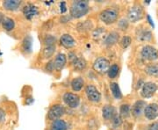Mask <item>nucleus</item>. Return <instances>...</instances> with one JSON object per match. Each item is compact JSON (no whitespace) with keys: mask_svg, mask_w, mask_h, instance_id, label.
I'll return each instance as SVG.
<instances>
[{"mask_svg":"<svg viewBox=\"0 0 158 130\" xmlns=\"http://www.w3.org/2000/svg\"><path fill=\"white\" fill-rule=\"evenodd\" d=\"M2 26H3V28L5 29L6 31H11L13 30L15 27V21L11 19V18L6 17L4 21L2 23Z\"/></svg>","mask_w":158,"mask_h":130,"instance_id":"obj_24","label":"nucleus"},{"mask_svg":"<svg viewBox=\"0 0 158 130\" xmlns=\"http://www.w3.org/2000/svg\"><path fill=\"white\" fill-rule=\"evenodd\" d=\"M130 111L131 108L128 104H123L120 106L119 108V113H120V116L123 118H127L130 116Z\"/></svg>","mask_w":158,"mask_h":130,"instance_id":"obj_28","label":"nucleus"},{"mask_svg":"<svg viewBox=\"0 0 158 130\" xmlns=\"http://www.w3.org/2000/svg\"><path fill=\"white\" fill-rule=\"evenodd\" d=\"M112 120H113V128H118L120 126V124H121V119L118 115H116Z\"/></svg>","mask_w":158,"mask_h":130,"instance_id":"obj_34","label":"nucleus"},{"mask_svg":"<svg viewBox=\"0 0 158 130\" xmlns=\"http://www.w3.org/2000/svg\"><path fill=\"white\" fill-rule=\"evenodd\" d=\"M54 62H55V68H56V69L58 70V71H60L66 65L67 57L63 53H59V54H57L56 57H55Z\"/></svg>","mask_w":158,"mask_h":130,"instance_id":"obj_15","label":"nucleus"},{"mask_svg":"<svg viewBox=\"0 0 158 130\" xmlns=\"http://www.w3.org/2000/svg\"><path fill=\"white\" fill-rule=\"evenodd\" d=\"M5 16H4V13H2V12H0V24H2L3 21H4V19H5Z\"/></svg>","mask_w":158,"mask_h":130,"instance_id":"obj_39","label":"nucleus"},{"mask_svg":"<svg viewBox=\"0 0 158 130\" xmlns=\"http://www.w3.org/2000/svg\"><path fill=\"white\" fill-rule=\"evenodd\" d=\"M104 34H105V30H104V29L97 28L96 30H94L92 36H93V38H94L95 40H99L100 38L103 37Z\"/></svg>","mask_w":158,"mask_h":130,"instance_id":"obj_31","label":"nucleus"},{"mask_svg":"<svg viewBox=\"0 0 158 130\" xmlns=\"http://www.w3.org/2000/svg\"><path fill=\"white\" fill-rule=\"evenodd\" d=\"M145 72L152 77H158V63L149 64L145 69Z\"/></svg>","mask_w":158,"mask_h":130,"instance_id":"obj_26","label":"nucleus"},{"mask_svg":"<svg viewBox=\"0 0 158 130\" xmlns=\"http://www.w3.org/2000/svg\"><path fill=\"white\" fill-rule=\"evenodd\" d=\"M102 115H103V118L106 120H113L117 115L115 107L112 105H106L102 109Z\"/></svg>","mask_w":158,"mask_h":130,"instance_id":"obj_12","label":"nucleus"},{"mask_svg":"<svg viewBox=\"0 0 158 130\" xmlns=\"http://www.w3.org/2000/svg\"><path fill=\"white\" fill-rule=\"evenodd\" d=\"M64 103L70 108H77L80 104V97L72 92H66L62 97Z\"/></svg>","mask_w":158,"mask_h":130,"instance_id":"obj_8","label":"nucleus"},{"mask_svg":"<svg viewBox=\"0 0 158 130\" xmlns=\"http://www.w3.org/2000/svg\"><path fill=\"white\" fill-rule=\"evenodd\" d=\"M64 113H65V109L62 105L56 104L49 108V110L48 112V118L50 120L55 121L56 120L60 119Z\"/></svg>","mask_w":158,"mask_h":130,"instance_id":"obj_6","label":"nucleus"},{"mask_svg":"<svg viewBox=\"0 0 158 130\" xmlns=\"http://www.w3.org/2000/svg\"><path fill=\"white\" fill-rule=\"evenodd\" d=\"M148 130H158V122H154L148 128Z\"/></svg>","mask_w":158,"mask_h":130,"instance_id":"obj_35","label":"nucleus"},{"mask_svg":"<svg viewBox=\"0 0 158 130\" xmlns=\"http://www.w3.org/2000/svg\"><path fill=\"white\" fill-rule=\"evenodd\" d=\"M110 89L112 91V94L113 96L116 99H120L122 98V93H121V90L119 88V85L118 83H111L110 84Z\"/></svg>","mask_w":158,"mask_h":130,"instance_id":"obj_22","label":"nucleus"},{"mask_svg":"<svg viewBox=\"0 0 158 130\" xmlns=\"http://www.w3.org/2000/svg\"><path fill=\"white\" fill-rule=\"evenodd\" d=\"M89 9L90 7L87 1H74L70 6V15L76 19L82 18L88 13Z\"/></svg>","mask_w":158,"mask_h":130,"instance_id":"obj_1","label":"nucleus"},{"mask_svg":"<svg viewBox=\"0 0 158 130\" xmlns=\"http://www.w3.org/2000/svg\"><path fill=\"white\" fill-rule=\"evenodd\" d=\"M5 116H6L5 112H4L3 110H1V109H0V121H2L3 120L5 119Z\"/></svg>","mask_w":158,"mask_h":130,"instance_id":"obj_37","label":"nucleus"},{"mask_svg":"<svg viewBox=\"0 0 158 130\" xmlns=\"http://www.w3.org/2000/svg\"><path fill=\"white\" fill-rule=\"evenodd\" d=\"M119 40V34L117 32H112L106 36L105 40V44L107 46L115 45Z\"/></svg>","mask_w":158,"mask_h":130,"instance_id":"obj_20","label":"nucleus"},{"mask_svg":"<svg viewBox=\"0 0 158 130\" xmlns=\"http://www.w3.org/2000/svg\"><path fill=\"white\" fill-rule=\"evenodd\" d=\"M146 102L143 100H138L136 101L134 106L132 107V114L135 117H140L141 115L142 112H144V109L146 107Z\"/></svg>","mask_w":158,"mask_h":130,"instance_id":"obj_13","label":"nucleus"},{"mask_svg":"<svg viewBox=\"0 0 158 130\" xmlns=\"http://www.w3.org/2000/svg\"><path fill=\"white\" fill-rule=\"evenodd\" d=\"M144 115L148 120H155L158 116V105L157 104H150L148 105L144 109Z\"/></svg>","mask_w":158,"mask_h":130,"instance_id":"obj_11","label":"nucleus"},{"mask_svg":"<svg viewBox=\"0 0 158 130\" xmlns=\"http://www.w3.org/2000/svg\"><path fill=\"white\" fill-rule=\"evenodd\" d=\"M56 52V45L53 46H45L42 51V57L45 59H48L53 57V55Z\"/></svg>","mask_w":158,"mask_h":130,"instance_id":"obj_25","label":"nucleus"},{"mask_svg":"<svg viewBox=\"0 0 158 130\" xmlns=\"http://www.w3.org/2000/svg\"><path fill=\"white\" fill-rule=\"evenodd\" d=\"M118 27L121 29V30H127V28L128 27V22L126 19H122L119 20L118 22Z\"/></svg>","mask_w":158,"mask_h":130,"instance_id":"obj_32","label":"nucleus"},{"mask_svg":"<svg viewBox=\"0 0 158 130\" xmlns=\"http://www.w3.org/2000/svg\"><path fill=\"white\" fill-rule=\"evenodd\" d=\"M21 4H22V2L19 0H6V1L3 2V7L6 11H17L20 7Z\"/></svg>","mask_w":158,"mask_h":130,"instance_id":"obj_16","label":"nucleus"},{"mask_svg":"<svg viewBox=\"0 0 158 130\" xmlns=\"http://www.w3.org/2000/svg\"><path fill=\"white\" fill-rule=\"evenodd\" d=\"M99 17L102 22H104L106 25H112L117 21L118 11L114 8H107L100 12Z\"/></svg>","mask_w":158,"mask_h":130,"instance_id":"obj_2","label":"nucleus"},{"mask_svg":"<svg viewBox=\"0 0 158 130\" xmlns=\"http://www.w3.org/2000/svg\"><path fill=\"white\" fill-rule=\"evenodd\" d=\"M45 69L47 70V71H49V72H52L54 69H56V68H55V62H54V60H51V61H49V62L46 64Z\"/></svg>","mask_w":158,"mask_h":130,"instance_id":"obj_33","label":"nucleus"},{"mask_svg":"<svg viewBox=\"0 0 158 130\" xmlns=\"http://www.w3.org/2000/svg\"><path fill=\"white\" fill-rule=\"evenodd\" d=\"M136 35H137V39L141 40V41H148V40H151V38H152L151 32L145 28L138 29Z\"/></svg>","mask_w":158,"mask_h":130,"instance_id":"obj_18","label":"nucleus"},{"mask_svg":"<svg viewBox=\"0 0 158 130\" xmlns=\"http://www.w3.org/2000/svg\"><path fill=\"white\" fill-rule=\"evenodd\" d=\"M51 130H67V124L63 120H56L52 122Z\"/></svg>","mask_w":158,"mask_h":130,"instance_id":"obj_23","label":"nucleus"},{"mask_svg":"<svg viewBox=\"0 0 158 130\" xmlns=\"http://www.w3.org/2000/svg\"><path fill=\"white\" fill-rule=\"evenodd\" d=\"M85 93L87 99L90 102L93 103H98L101 100V93L100 91L98 90L95 85H88L85 87Z\"/></svg>","mask_w":158,"mask_h":130,"instance_id":"obj_5","label":"nucleus"},{"mask_svg":"<svg viewBox=\"0 0 158 130\" xmlns=\"http://www.w3.org/2000/svg\"><path fill=\"white\" fill-rule=\"evenodd\" d=\"M84 86H85V80L81 77L75 78L71 81V88L74 91H80L83 89Z\"/></svg>","mask_w":158,"mask_h":130,"instance_id":"obj_21","label":"nucleus"},{"mask_svg":"<svg viewBox=\"0 0 158 130\" xmlns=\"http://www.w3.org/2000/svg\"><path fill=\"white\" fill-rule=\"evenodd\" d=\"M141 57L148 61H156L158 59V50L152 46H144L141 49Z\"/></svg>","mask_w":158,"mask_h":130,"instance_id":"obj_7","label":"nucleus"},{"mask_svg":"<svg viewBox=\"0 0 158 130\" xmlns=\"http://www.w3.org/2000/svg\"><path fill=\"white\" fill-rule=\"evenodd\" d=\"M56 39L53 35H47L45 37V39H44L45 46L56 45Z\"/></svg>","mask_w":158,"mask_h":130,"instance_id":"obj_30","label":"nucleus"},{"mask_svg":"<svg viewBox=\"0 0 158 130\" xmlns=\"http://www.w3.org/2000/svg\"><path fill=\"white\" fill-rule=\"evenodd\" d=\"M111 67L110 62L105 57H98L95 60L93 63V69L97 73L100 75H105L108 72L109 69Z\"/></svg>","mask_w":158,"mask_h":130,"instance_id":"obj_3","label":"nucleus"},{"mask_svg":"<svg viewBox=\"0 0 158 130\" xmlns=\"http://www.w3.org/2000/svg\"><path fill=\"white\" fill-rule=\"evenodd\" d=\"M60 43L66 48H72L76 45V40L73 37L69 34H62L60 38Z\"/></svg>","mask_w":158,"mask_h":130,"instance_id":"obj_17","label":"nucleus"},{"mask_svg":"<svg viewBox=\"0 0 158 130\" xmlns=\"http://www.w3.org/2000/svg\"><path fill=\"white\" fill-rule=\"evenodd\" d=\"M39 13V10L33 4H27L23 8V14L27 19H32Z\"/></svg>","mask_w":158,"mask_h":130,"instance_id":"obj_10","label":"nucleus"},{"mask_svg":"<svg viewBox=\"0 0 158 130\" xmlns=\"http://www.w3.org/2000/svg\"><path fill=\"white\" fill-rule=\"evenodd\" d=\"M33 49V38L28 35L25 37V39L22 41V50L26 54H30Z\"/></svg>","mask_w":158,"mask_h":130,"instance_id":"obj_19","label":"nucleus"},{"mask_svg":"<svg viewBox=\"0 0 158 130\" xmlns=\"http://www.w3.org/2000/svg\"><path fill=\"white\" fill-rule=\"evenodd\" d=\"M118 72H119V67H118V64L114 63V64H113V65L110 67V69H109L107 75L111 79H113V78H115L118 76Z\"/></svg>","mask_w":158,"mask_h":130,"instance_id":"obj_27","label":"nucleus"},{"mask_svg":"<svg viewBox=\"0 0 158 130\" xmlns=\"http://www.w3.org/2000/svg\"><path fill=\"white\" fill-rule=\"evenodd\" d=\"M144 15V11H143V8L142 6L140 5H134L131 6L127 12V18L131 22H137L139 20H141L143 18Z\"/></svg>","mask_w":158,"mask_h":130,"instance_id":"obj_4","label":"nucleus"},{"mask_svg":"<svg viewBox=\"0 0 158 130\" xmlns=\"http://www.w3.org/2000/svg\"><path fill=\"white\" fill-rule=\"evenodd\" d=\"M147 19H148V22H149V24H150L153 27H155V25H154V22H153V20L151 19V18H150L149 15H147Z\"/></svg>","mask_w":158,"mask_h":130,"instance_id":"obj_38","label":"nucleus"},{"mask_svg":"<svg viewBox=\"0 0 158 130\" xmlns=\"http://www.w3.org/2000/svg\"><path fill=\"white\" fill-rule=\"evenodd\" d=\"M70 59L72 61V65L74 66V69L78 71L84 70L87 66V62L85 60V58H83V57H77L76 56H73L72 57H70Z\"/></svg>","mask_w":158,"mask_h":130,"instance_id":"obj_14","label":"nucleus"},{"mask_svg":"<svg viewBox=\"0 0 158 130\" xmlns=\"http://www.w3.org/2000/svg\"><path fill=\"white\" fill-rule=\"evenodd\" d=\"M66 11H67V9H66V4L64 2H62V4H61V11L62 12H65Z\"/></svg>","mask_w":158,"mask_h":130,"instance_id":"obj_36","label":"nucleus"},{"mask_svg":"<svg viewBox=\"0 0 158 130\" xmlns=\"http://www.w3.org/2000/svg\"><path fill=\"white\" fill-rule=\"evenodd\" d=\"M131 42H132L131 37L128 36V35H126V36H123V38L120 40V45H121V47L123 48H127L128 46H130Z\"/></svg>","mask_w":158,"mask_h":130,"instance_id":"obj_29","label":"nucleus"},{"mask_svg":"<svg viewBox=\"0 0 158 130\" xmlns=\"http://www.w3.org/2000/svg\"><path fill=\"white\" fill-rule=\"evenodd\" d=\"M156 90H157V85L153 82H147L142 86L141 95L145 99L151 98L156 92Z\"/></svg>","mask_w":158,"mask_h":130,"instance_id":"obj_9","label":"nucleus"}]
</instances>
